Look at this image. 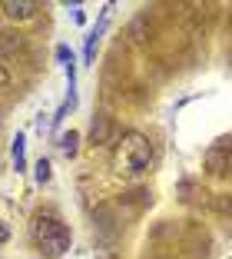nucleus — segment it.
I'll list each match as a JSON object with an SVG mask.
<instances>
[{"instance_id":"obj_3","label":"nucleus","mask_w":232,"mask_h":259,"mask_svg":"<svg viewBox=\"0 0 232 259\" xmlns=\"http://www.w3.org/2000/svg\"><path fill=\"white\" fill-rule=\"evenodd\" d=\"M206 169L216 173V176L232 173V140H222V143H216L206 153Z\"/></svg>"},{"instance_id":"obj_4","label":"nucleus","mask_w":232,"mask_h":259,"mask_svg":"<svg viewBox=\"0 0 232 259\" xmlns=\"http://www.w3.org/2000/svg\"><path fill=\"white\" fill-rule=\"evenodd\" d=\"M0 7H4V14H7L10 20H30L40 10V4L37 0H4Z\"/></svg>"},{"instance_id":"obj_2","label":"nucleus","mask_w":232,"mask_h":259,"mask_svg":"<svg viewBox=\"0 0 232 259\" xmlns=\"http://www.w3.org/2000/svg\"><path fill=\"white\" fill-rule=\"evenodd\" d=\"M30 233H33L37 249L43 252V256H50V259L63 256V252L70 249V226L57 213H37L33 216Z\"/></svg>"},{"instance_id":"obj_6","label":"nucleus","mask_w":232,"mask_h":259,"mask_svg":"<svg viewBox=\"0 0 232 259\" xmlns=\"http://www.w3.org/2000/svg\"><path fill=\"white\" fill-rule=\"evenodd\" d=\"M76 143H80V137H76L73 130H70L67 137H63V140H60V150H63V153H67V156H73V153H76Z\"/></svg>"},{"instance_id":"obj_1","label":"nucleus","mask_w":232,"mask_h":259,"mask_svg":"<svg viewBox=\"0 0 232 259\" xmlns=\"http://www.w3.org/2000/svg\"><path fill=\"white\" fill-rule=\"evenodd\" d=\"M150 163H153V143L143 133L129 130V133H123L116 140V146H113V166L120 169V173L140 176L150 169Z\"/></svg>"},{"instance_id":"obj_8","label":"nucleus","mask_w":232,"mask_h":259,"mask_svg":"<svg viewBox=\"0 0 232 259\" xmlns=\"http://www.w3.org/2000/svg\"><path fill=\"white\" fill-rule=\"evenodd\" d=\"M37 180H40V183H47V180H50V163H47V160L37 163Z\"/></svg>"},{"instance_id":"obj_10","label":"nucleus","mask_w":232,"mask_h":259,"mask_svg":"<svg viewBox=\"0 0 232 259\" xmlns=\"http://www.w3.org/2000/svg\"><path fill=\"white\" fill-rule=\"evenodd\" d=\"M7 236H10V229L4 226V223H0V243H7Z\"/></svg>"},{"instance_id":"obj_5","label":"nucleus","mask_w":232,"mask_h":259,"mask_svg":"<svg viewBox=\"0 0 232 259\" xmlns=\"http://www.w3.org/2000/svg\"><path fill=\"white\" fill-rule=\"evenodd\" d=\"M23 47V40H20V33H0V50H20Z\"/></svg>"},{"instance_id":"obj_9","label":"nucleus","mask_w":232,"mask_h":259,"mask_svg":"<svg viewBox=\"0 0 232 259\" xmlns=\"http://www.w3.org/2000/svg\"><path fill=\"white\" fill-rule=\"evenodd\" d=\"M0 87H10V70L0 63Z\"/></svg>"},{"instance_id":"obj_7","label":"nucleus","mask_w":232,"mask_h":259,"mask_svg":"<svg viewBox=\"0 0 232 259\" xmlns=\"http://www.w3.org/2000/svg\"><path fill=\"white\" fill-rule=\"evenodd\" d=\"M10 153H14V166H17V169H23V166H27V163H23V137H20V133H17L14 150H10Z\"/></svg>"}]
</instances>
